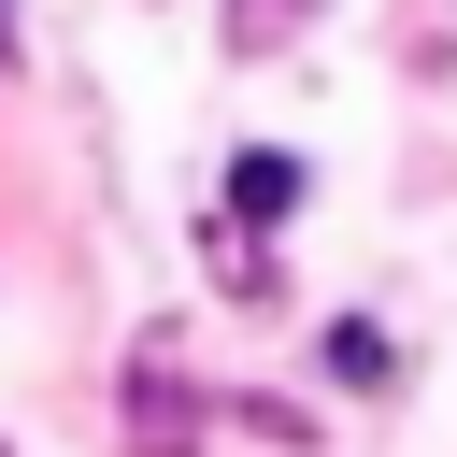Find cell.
I'll use <instances>...</instances> for the list:
<instances>
[{
    "mask_svg": "<svg viewBox=\"0 0 457 457\" xmlns=\"http://www.w3.org/2000/svg\"><path fill=\"white\" fill-rule=\"evenodd\" d=\"M300 186H314V171H300V157H271V143H257V157H228V214H243V228L300 214Z\"/></svg>",
    "mask_w": 457,
    "mask_h": 457,
    "instance_id": "1",
    "label": "cell"
},
{
    "mask_svg": "<svg viewBox=\"0 0 457 457\" xmlns=\"http://www.w3.org/2000/svg\"><path fill=\"white\" fill-rule=\"evenodd\" d=\"M328 386H400V343H386L371 314H343V328H328Z\"/></svg>",
    "mask_w": 457,
    "mask_h": 457,
    "instance_id": "2",
    "label": "cell"
},
{
    "mask_svg": "<svg viewBox=\"0 0 457 457\" xmlns=\"http://www.w3.org/2000/svg\"><path fill=\"white\" fill-rule=\"evenodd\" d=\"M300 14H314V0H228V43H286Z\"/></svg>",
    "mask_w": 457,
    "mask_h": 457,
    "instance_id": "3",
    "label": "cell"
},
{
    "mask_svg": "<svg viewBox=\"0 0 457 457\" xmlns=\"http://www.w3.org/2000/svg\"><path fill=\"white\" fill-rule=\"evenodd\" d=\"M0 57H14V14H0Z\"/></svg>",
    "mask_w": 457,
    "mask_h": 457,
    "instance_id": "4",
    "label": "cell"
}]
</instances>
